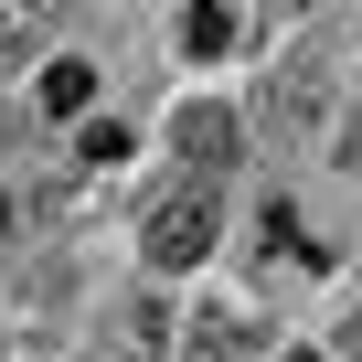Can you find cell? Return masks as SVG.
<instances>
[{"mask_svg":"<svg viewBox=\"0 0 362 362\" xmlns=\"http://www.w3.org/2000/svg\"><path fill=\"white\" fill-rule=\"evenodd\" d=\"M245 43V22L224 11V0H203V11H181V54H235Z\"/></svg>","mask_w":362,"mask_h":362,"instance_id":"3","label":"cell"},{"mask_svg":"<svg viewBox=\"0 0 362 362\" xmlns=\"http://www.w3.org/2000/svg\"><path fill=\"white\" fill-rule=\"evenodd\" d=\"M170 149H181V160H192V170L214 181V170H235V149H245V128H235L224 107H181V117H170Z\"/></svg>","mask_w":362,"mask_h":362,"instance_id":"2","label":"cell"},{"mask_svg":"<svg viewBox=\"0 0 362 362\" xmlns=\"http://www.w3.org/2000/svg\"><path fill=\"white\" fill-rule=\"evenodd\" d=\"M75 149H86V170H107V160H128V128H117V117H86Z\"/></svg>","mask_w":362,"mask_h":362,"instance_id":"6","label":"cell"},{"mask_svg":"<svg viewBox=\"0 0 362 362\" xmlns=\"http://www.w3.org/2000/svg\"><path fill=\"white\" fill-rule=\"evenodd\" d=\"M288 362H320V351H288Z\"/></svg>","mask_w":362,"mask_h":362,"instance_id":"8","label":"cell"},{"mask_svg":"<svg viewBox=\"0 0 362 362\" xmlns=\"http://www.w3.org/2000/svg\"><path fill=\"white\" fill-rule=\"evenodd\" d=\"M43 107H54V117H86V107H96V64H75V54L43 64Z\"/></svg>","mask_w":362,"mask_h":362,"instance_id":"4","label":"cell"},{"mask_svg":"<svg viewBox=\"0 0 362 362\" xmlns=\"http://www.w3.org/2000/svg\"><path fill=\"white\" fill-rule=\"evenodd\" d=\"M0 245H11V203H0Z\"/></svg>","mask_w":362,"mask_h":362,"instance_id":"7","label":"cell"},{"mask_svg":"<svg viewBox=\"0 0 362 362\" xmlns=\"http://www.w3.org/2000/svg\"><path fill=\"white\" fill-rule=\"evenodd\" d=\"M214 224H224V214H214V181H192V192H170V203L149 214L139 245H149L160 277H181V267H203V256H214Z\"/></svg>","mask_w":362,"mask_h":362,"instance_id":"1","label":"cell"},{"mask_svg":"<svg viewBox=\"0 0 362 362\" xmlns=\"http://www.w3.org/2000/svg\"><path fill=\"white\" fill-rule=\"evenodd\" d=\"M192 351H203V362H245V320H235V309L192 320Z\"/></svg>","mask_w":362,"mask_h":362,"instance_id":"5","label":"cell"}]
</instances>
